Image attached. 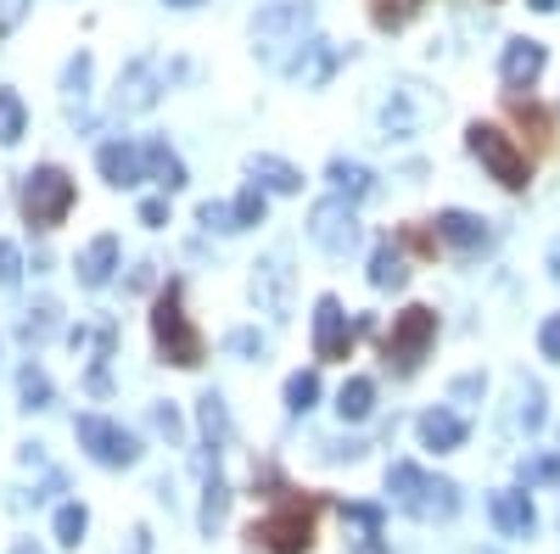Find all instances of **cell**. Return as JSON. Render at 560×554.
Instances as JSON below:
<instances>
[{
  "label": "cell",
  "instance_id": "1",
  "mask_svg": "<svg viewBox=\"0 0 560 554\" xmlns=\"http://www.w3.org/2000/svg\"><path fill=\"white\" fill-rule=\"evenodd\" d=\"M269 498H275V510L247 527V543L264 549V554H308L314 549V527H319V504L292 493V487H280Z\"/></svg>",
  "mask_w": 560,
  "mask_h": 554
},
{
  "label": "cell",
  "instance_id": "2",
  "mask_svg": "<svg viewBox=\"0 0 560 554\" xmlns=\"http://www.w3.org/2000/svg\"><path fill=\"white\" fill-rule=\"evenodd\" d=\"M387 493L404 516L415 521H448L459 510V487L443 482V476H427L420 465H409V459H398V465L387 471Z\"/></svg>",
  "mask_w": 560,
  "mask_h": 554
},
{
  "label": "cell",
  "instance_id": "3",
  "mask_svg": "<svg viewBox=\"0 0 560 554\" xmlns=\"http://www.w3.org/2000/svg\"><path fill=\"white\" fill-rule=\"evenodd\" d=\"M152 337H158V353H163L168 364H179V369H197V364L208 358V342H202V331L191 326V314H185V297H179L174 281H168V286L158 292V303H152Z\"/></svg>",
  "mask_w": 560,
  "mask_h": 554
},
{
  "label": "cell",
  "instance_id": "4",
  "mask_svg": "<svg viewBox=\"0 0 560 554\" xmlns=\"http://www.w3.org/2000/svg\"><path fill=\"white\" fill-rule=\"evenodd\" d=\"M308 28H314V7H308V0H280V7H264L253 17V45H258L264 62L287 68V51H298V45L308 39Z\"/></svg>",
  "mask_w": 560,
  "mask_h": 554
},
{
  "label": "cell",
  "instance_id": "5",
  "mask_svg": "<svg viewBox=\"0 0 560 554\" xmlns=\"http://www.w3.org/2000/svg\"><path fill=\"white\" fill-rule=\"evenodd\" d=\"M432 342H438V314L427 303H409L404 314H393V331L382 337V358L393 376H415L420 358L432 353Z\"/></svg>",
  "mask_w": 560,
  "mask_h": 554
},
{
  "label": "cell",
  "instance_id": "6",
  "mask_svg": "<svg viewBox=\"0 0 560 554\" xmlns=\"http://www.w3.org/2000/svg\"><path fill=\"white\" fill-rule=\"evenodd\" d=\"M465 146H471V157L488 168V179H499L504 191H527V179H533V163H527V152L510 141V134L499 129V123H471L465 129Z\"/></svg>",
  "mask_w": 560,
  "mask_h": 554
},
{
  "label": "cell",
  "instance_id": "7",
  "mask_svg": "<svg viewBox=\"0 0 560 554\" xmlns=\"http://www.w3.org/2000/svg\"><path fill=\"white\" fill-rule=\"evenodd\" d=\"M73 179H68V168H57V163H45V168H34L28 179H23V219L34 224V229H57L68 213H73Z\"/></svg>",
  "mask_w": 560,
  "mask_h": 554
},
{
  "label": "cell",
  "instance_id": "8",
  "mask_svg": "<svg viewBox=\"0 0 560 554\" xmlns=\"http://www.w3.org/2000/svg\"><path fill=\"white\" fill-rule=\"evenodd\" d=\"M73 437H79V448L96 459V465H113V471H124V465H135V459H140V437L124 432L118 421H107V414H79Z\"/></svg>",
  "mask_w": 560,
  "mask_h": 554
},
{
  "label": "cell",
  "instance_id": "9",
  "mask_svg": "<svg viewBox=\"0 0 560 554\" xmlns=\"http://www.w3.org/2000/svg\"><path fill=\"white\" fill-rule=\"evenodd\" d=\"M308 236H314V247H319V252L348 258V252L359 247V219H353V202H348V197H325V202H314V213H308Z\"/></svg>",
  "mask_w": 560,
  "mask_h": 554
},
{
  "label": "cell",
  "instance_id": "10",
  "mask_svg": "<svg viewBox=\"0 0 560 554\" xmlns=\"http://www.w3.org/2000/svg\"><path fill=\"white\" fill-rule=\"evenodd\" d=\"M168 73H179V68H168L163 57H135L118 73V113H147L168 90Z\"/></svg>",
  "mask_w": 560,
  "mask_h": 554
},
{
  "label": "cell",
  "instance_id": "11",
  "mask_svg": "<svg viewBox=\"0 0 560 554\" xmlns=\"http://www.w3.org/2000/svg\"><path fill=\"white\" fill-rule=\"evenodd\" d=\"M314 358L319 364L353 358V326H348V314H342L337 297H319L314 303Z\"/></svg>",
  "mask_w": 560,
  "mask_h": 554
},
{
  "label": "cell",
  "instance_id": "12",
  "mask_svg": "<svg viewBox=\"0 0 560 554\" xmlns=\"http://www.w3.org/2000/svg\"><path fill=\"white\" fill-rule=\"evenodd\" d=\"M544 68H549V51L538 39H510L504 57H499V79H504L510 96H516V90H533L544 79Z\"/></svg>",
  "mask_w": 560,
  "mask_h": 554
},
{
  "label": "cell",
  "instance_id": "13",
  "mask_svg": "<svg viewBox=\"0 0 560 554\" xmlns=\"http://www.w3.org/2000/svg\"><path fill=\"white\" fill-rule=\"evenodd\" d=\"M253 303L275 319H287L292 314V269L280 263V258H264L253 263Z\"/></svg>",
  "mask_w": 560,
  "mask_h": 554
},
{
  "label": "cell",
  "instance_id": "14",
  "mask_svg": "<svg viewBox=\"0 0 560 554\" xmlns=\"http://www.w3.org/2000/svg\"><path fill=\"white\" fill-rule=\"evenodd\" d=\"M415 432H420V448H427V453H454V448H465V437H471L465 414H454V409H443V403L420 414Z\"/></svg>",
  "mask_w": 560,
  "mask_h": 554
},
{
  "label": "cell",
  "instance_id": "15",
  "mask_svg": "<svg viewBox=\"0 0 560 554\" xmlns=\"http://www.w3.org/2000/svg\"><path fill=\"white\" fill-rule=\"evenodd\" d=\"M96 168H102V179L113 185V191H129V185L147 179V152L129 146V141H107L96 152Z\"/></svg>",
  "mask_w": 560,
  "mask_h": 554
},
{
  "label": "cell",
  "instance_id": "16",
  "mask_svg": "<svg viewBox=\"0 0 560 554\" xmlns=\"http://www.w3.org/2000/svg\"><path fill=\"white\" fill-rule=\"evenodd\" d=\"M493 527L504 532V538H527L533 527H538V510H533V498L522 493V487H504V493H493Z\"/></svg>",
  "mask_w": 560,
  "mask_h": 554
},
{
  "label": "cell",
  "instance_id": "17",
  "mask_svg": "<svg viewBox=\"0 0 560 554\" xmlns=\"http://www.w3.org/2000/svg\"><path fill=\"white\" fill-rule=\"evenodd\" d=\"M432 224H438V241L454 247V252H482V247H488V224H482L477 213L448 208V213H438Z\"/></svg>",
  "mask_w": 560,
  "mask_h": 554
},
{
  "label": "cell",
  "instance_id": "18",
  "mask_svg": "<svg viewBox=\"0 0 560 554\" xmlns=\"http://www.w3.org/2000/svg\"><path fill=\"white\" fill-rule=\"evenodd\" d=\"M118 269V236H96L84 252H79V286L84 292H102Z\"/></svg>",
  "mask_w": 560,
  "mask_h": 554
},
{
  "label": "cell",
  "instance_id": "19",
  "mask_svg": "<svg viewBox=\"0 0 560 554\" xmlns=\"http://www.w3.org/2000/svg\"><path fill=\"white\" fill-rule=\"evenodd\" d=\"M342 521L353 527V532H348V538H353V554H387V543H382L387 516L376 510V504H342Z\"/></svg>",
  "mask_w": 560,
  "mask_h": 554
},
{
  "label": "cell",
  "instance_id": "20",
  "mask_svg": "<svg viewBox=\"0 0 560 554\" xmlns=\"http://www.w3.org/2000/svg\"><path fill=\"white\" fill-rule=\"evenodd\" d=\"M247 174H253V185H264V191H275V197H298V191H303V174H298L287 157L258 152V157L247 163Z\"/></svg>",
  "mask_w": 560,
  "mask_h": 554
},
{
  "label": "cell",
  "instance_id": "21",
  "mask_svg": "<svg viewBox=\"0 0 560 554\" xmlns=\"http://www.w3.org/2000/svg\"><path fill=\"white\" fill-rule=\"evenodd\" d=\"M404 281H409L404 252H398L393 241H382V247H376V258H370V286H376V292H398Z\"/></svg>",
  "mask_w": 560,
  "mask_h": 554
},
{
  "label": "cell",
  "instance_id": "22",
  "mask_svg": "<svg viewBox=\"0 0 560 554\" xmlns=\"http://www.w3.org/2000/svg\"><path fill=\"white\" fill-rule=\"evenodd\" d=\"M370 409H376V381H370V376H348L342 392H337V414H342V421H370Z\"/></svg>",
  "mask_w": 560,
  "mask_h": 554
},
{
  "label": "cell",
  "instance_id": "23",
  "mask_svg": "<svg viewBox=\"0 0 560 554\" xmlns=\"http://www.w3.org/2000/svg\"><path fill=\"white\" fill-rule=\"evenodd\" d=\"M140 152H147V179H158L163 191H179V185H185V163H179L163 141H147Z\"/></svg>",
  "mask_w": 560,
  "mask_h": 554
},
{
  "label": "cell",
  "instance_id": "24",
  "mask_svg": "<svg viewBox=\"0 0 560 554\" xmlns=\"http://www.w3.org/2000/svg\"><path fill=\"white\" fill-rule=\"evenodd\" d=\"M331 185H337V197L359 202V197H370V191H376V174H370L364 163H348V157H337V163H331Z\"/></svg>",
  "mask_w": 560,
  "mask_h": 554
},
{
  "label": "cell",
  "instance_id": "25",
  "mask_svg": "<svg viewBox=\"0 0 560 554\" xmlns=\"http://www.w3.org/2000/svg\"><path fill=\"white\" fill-rule=\"evenodd\" d=\"M23 129H28V107L18 90H0V146H18L23 141Z\"/></svg>",
  "mask_w": 560,
  "mask_h": 554
},
{
  "label": "cell",
  "instance_id": "26",
  "mask_svg": "<svg viewBox=\"0 0 560 554\" xmlns=\"http://www.w3.org/2000/svg\"><path fill=\"white\" fill-rule=\"evenodd\" d=\"M224 516H230V487H224V476H208V487H202V532L213 538L219 527H224Z\"/></svg>",
  "mask_w": 560,
  "mask_h": 554
},
{
  "label": "cell",
  "instance_id": "27",
  "mask_svg": "<svg viewBox=\"0 0 560 554\" xmlns=\"http://www.w3.org/2000/svg\"><path fill=\"white\" fill-rule=\"evenodd\" d=\"M84 527H90V510H84V504H62L57 521H51V532H57V543H62V549H79Z\"/></svg>",
  "mask_w": 560,
  "mask_h": 554
},
{
  "label": "cell",
  "instance_id": "28",
  "mask_svg": "<svg viewBox=\"0 0 560 554\" xmlns=\"http://www.w3.org/2000/svg\"><path fill=\"white\" fill-rule=\"evenodd\" d=\"M264 185H247V191L236 197V202H230V224H236V229H253V224H264Z\"/></svg>",
  "mask_w": 560,
  "mask_h": 554
},
{
  "label": "cell",
  "instance_id": "29",
  "mask_svg": "<svg viewBox=\"0 0 560 554\" xmlns=\"http://www.w3.org/2000/svg\"><path fill=\"white\" fill-rule=\"evenodd\" d=\"M18 392H23V409H45V403H51V376H45L39 364H23Z\"/></svg>",
  "mask_w": 560,
  "mask_h": 554
},
{
  "label": "cell",
  "instance_id": "30",
  "mask_svg": "<svg viewBox=\"0 0 560 554\" xmlns=\"http://www.w3.org/2000/svg\"><path fill=\"white\" fill-rule=\"evenodd\" d=\"M319 403V376H314V369H298V376L287 381V409L292 414H308Z\"/></svg>",
  "mask_w": 560,
  "mask_h": 554
},
{
  "label": "cell",
  "instance_id": "31",
  "mask_svg": "<svg viewBox=\"0 0 560 554\" xmlns=\"http://www.w3.org/2000/svg\"><path fill=\"white\" fill-rule=\"evenodd\" d=\"M197 421H202V432H208V443H213V448L230 437V414H224V398H219V392H208V398H202Z\"/></svg>",
  "mask_w": 560,
  "mask_h": 554
},
{
  "label": "cell",
  "instance_id": "32",
  "mask_svg": "<svg viewBox=\"0 0 560 554\" xmlns=\"http://www.w3.org/2000/svg\"><path fill=\"white\" fill-rule=\"evenodd\" d=\"M510 113L522 118V129H533V141H549V118H544L538 102H516V96H510Z\"/></svg>",
  "mask_w": 560,
  "mask_h": 554
},
{
  "label": "cell",
  "instance_id": "33",
  "mask_svg": "<svg viewBox=\"0 0 560 554\" xmlns=\"http://www.w3.org/2000/svg\"><path fill=\"white\" fill-rule=\"evenodd\" d=\"M152 426H158L174 448L185 443V421H179V409H174V403H158V409H152Z\"/></svg>",
  "mask_w": 560,
  "mask_h": 554
},
{
  "label": "cell",
  "instance_id": "34",
  "mask_svg": "<svg viewBox=\"0 0 560 554\" xmlns=\"http://www.w3.org/2000/svg\"><path fill=\"white\" fill-rule=\"evenodd\" d=\"M538 353H544L549 364H560V314H549L544 326H538Z\"/></svg>",
  "mask_w": 560,
  "mask_h": 554
},
{
  "label": "cell",
  "instance_id": "35",
  "mask_svg": "<svg viewBox=\"0 0 560 554\" xmlns=\"http://www.w3.org/2000/svg\"><path fill=\"white\" fill-rule=\"evenodd\" d=\"M23 281V252L12 241H0V286H18Z\"/></svg>",
  "mask_w": 560,
  "mask_h": 554
},
{
  "label": "cell",
  "instance_id": "36",
  "mask_svg": "<svg viewBox=\"0 0 560 554\" xmlns=\"http://www.w3.org/2000/svg\"><path fill=\"white\" fill-rule=\"evenodd\" d=\"M522 482H527V487H533V482H560V459H555V453L533 459V465H522Z\"/></svg>",
  "mask_w": 560,
  "mask_h": 554
},
{
  "label": "cell",
  "instance_id": "37",
  "mask_svg": "<svg viewBox=\"0 0 560 554\" xmlns=\"http://www.w3.org/2000/svg\"><path fill=\"white\" fill-rule=\"evenodd\" d=\"M51 326H57V303H39V308H34V319L23 326V337H34V342H39V337H51Z\"/></svg>",
  "mask_w": 560,
  "mask_h": 554
},
{
  "label": "cell",
  "instance_id": "38",
  "mask_svg": "<svg viewBox=\"0 0 560 554\" xmlns=\"http://www.w3.org/2000/svg\"><path fill=\"white\" fill-rule=\"evenodd\" d=\"M23 17H28V0H0V39H7Z\"/></svg>",
  "mask_w": 560,
  "mask_h": 554
},
{
  "label": "cell",
  "instance_id": "39",
  "mask_svg": "<svg viewBox=\"0 0 560 554\" xmlns=\"http://www.w3.org/2000/svg\"><path fill=\"white\" fill-rule=\"evenodd\" d=\"M140 224L163 229V224H168V202H163V197H147V202H140Z\"/></svg>",
  "mask_w": 560,
  "mask_h": 554
},
{
  "label": "cell",
  "instance_id": "40",
  "mask_svg": "<svg viewBox=\"0 0 560 554\" xmlns=\"http://www.w3.org/2000/svg\"><path fill=\"white\" fill-rule=\"evenodd\" d=\"M522 421H527V432H538V426H544V392H538V387H527V403H522Z\"/></svg>",
  "mask_w": 560,
  "mask_h": 554
},
{
  "label": "cell",
  "instance_id": "41",
  "mask_svg": "<svg viewBox=\"0 0 560 554\" xmlns=\"http://www.w3.org/2000/svg\"><path fill=\"white\" fill-rule=\"evenodd\" d=\"M202 224L208 229H236L230 224V202H202Z\"/></svg>",
  "mask_w": 560,
  "mask_h": 554
},
{
  "label": "cell",
  "instance_id": "42",
  "mask_svg": "<svg viewBox=\"0 0 560 554\" xmlns=\"http://www.w3.org/2000/svg\"><path fill=\"white\" fill-rule=\"evenodd\" d=\"M230 347H236V353H264V337H253V331H236V337H230Z\"/></svg>",
  "mask_w": 560,
  "mask_h": 554
},
{
  "label": "cell",
  "instance_id": "43",
  "mask_svg": "<svg viewBox=\"0 0 560 554\" xmlns=\"http://www.w3.org/2000/svg\"><path fill=\"white\" fill-rule=\"evenodd\" d=\"M147 543H152L147 527H135V532H129V554H147Z\"/></svg>",
  "mask_w": 560,
  "mask_h": 554
},
{
  "label": "cell",
  "instance_id": "44",
  "mask_svg": "<svg viewBox=\"0 0 560 554\" xmlns=\"http://www.w3.org/2000/svg\"><path fill=\"white\" fill-rule=\"evenodd\" d=\"M549 281H560V241L549 247Z\"/></svg>",
  "mask_w": 560,
  "mask_h": 554
},
{
  "label": "cell",
  "instance_id": "45",
  "mask_svg": "<svg viewBox=\"0 0 560 554\" xmlns=\"http://www.w3.org/2000/svg\"><path fill=\"white\" fill-rule=\"evenodd\" d=\"M163 7H174V12H191V7H202V0H163Z\"/></svg>",
  "mask_w": 560,
  "mask_h": 554
},
{
  "label": "cell",
  "instance_id": "46",
  "mask_svg": "<svg viewBox=\"0 0 560 554\" xmlns=\"http://www.w3.org/2000/svg\"><path fill=\"white\" fill-rule=\"evenodd\" d=\"M527 7H533V12H555V7H560V0H527Z\"/></svg>",
  "mask_w": 560,
  "mask_h": 554
},
{
  "label": "cell",
  "instance_id": "47",
  "mask_svg": "<svg viewBox=\"0 0 560 554\" xmlns=\"http://www.w3.org/2000/svg\"><path fill=\"white\" fill-rule=\"evenodd\" d=\"M471 554H482V549H471Z\"/></svg>",
  "mask_w": 560,
  "mask_h": 554
}]
</instances>
